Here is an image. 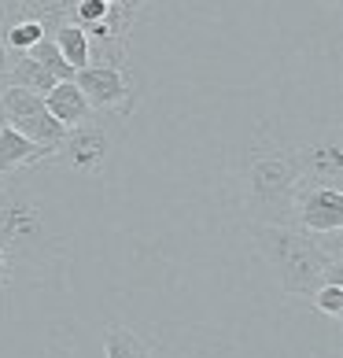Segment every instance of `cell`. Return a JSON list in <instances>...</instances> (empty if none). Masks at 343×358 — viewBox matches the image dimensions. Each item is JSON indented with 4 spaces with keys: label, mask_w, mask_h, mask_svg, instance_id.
Wrapping results in <instances>:
<instances>
[{
    "label": "cell",
    "mask_w": 343,
    "mask_h": 358,
    "mask_svg": "<svg viewBox=\"0 0 343 358\" xmlns=\"http://www.w3.org/2000/svg\"><path fill=\"white\" fill-rule=\"evenodd\" d=\"M52 148H41L30 137H22L19 129L0 126V178L19 174V170H34V166H48L52 163Z\"/></svg>",
    "instance_id": "9"
},
{
    "label": "cell",
    "mask_w": 343,
    "mask_h": 358,
    "mask_svg": "<svg viewBox=\"0 0 343 358\" xmlns=\"http://www.w3.org/2000/svg\"><path fill=\"white\" fill-rule=\"evenodd\" d=\"M8 281H11V266H8L4 251H0V285H8Z\"/></svg>",
    "instance_id": "20"
},
{
    "label": "cell",
    "mask_w": 343,
    "mask_h": 358,
    "mask_svg": "<svg viewBox=\"0 0 343 358\" xmlns=\"http://www.w3.org/2000/svg\"><path fill=\"white\" fill-rule=\"evenodd\" d=\"M0 108H4V118L11 129H19L22 137H30L41 148H59V141L67 137V126H59L56 118L45 111V100L30 89L19 85H4L0 89Z\"/></svg>",
    "instance_id": "6"
},
{
    "label": "cell",
    "mask_w": 343,
    "mask_h": 358,
    "mask_svg": "<svg viewBox=\"0 0 343 358\" xmlns=\"http://www.w3.org/2000/svg\"><path fill=\"white\" fill-rule=\"evenodd\" d=\"M314 236V244H318V251L333 262V266H340L343 262V233L333 229V233H310Z\"/></svg>",
    "instance_id": "17"
},
{
    "label": "cell",
    "mask_w": 343,
    "mask_h": 358,
    "mask_svg": "<svg viewBox=\"0 0 343 358\" xmlns=\"http://www.w3.org/2000/svg\"><path fill=\"white\" fill-rule=\"evenodd\" d=\"M295 192L299 163L295 148L277 137V129L262 122L244 155L240 170V210L247 229L251 225H295Z\"/></svg>",
    "instance_id": "2"
},
{
    "label": "cell",
    "mask_w": 343,
    "mask_h": 358,
    "mask_svg": "<svg viewBox=\"0 0 343 358\" xmlns=\"http://www.w3.org/2000/svg\"><path fill=\"white\" fill-rule=\"evenodd\" d=\"M74 85L82 89V96L89 100L92 115H103V118H129L137 108V85H133V74L129 67H85L74 74Z\"/></svg>",
    "instance_id": "5"
},
{
    "label": "cell",
    "mask_w": 343,
    "mask_h": 358,
    "mask_svg": "<svg viewBox=\"0 0 343 358\" xmlns=\"http://www.w3.org/2000/svg\"><path fill=\"white\" fill-rule=\"evenodd\" d=\"M103 4H115V0H103Z\"/></svg>",
    "instance_id": "21"
},
{
    "label": "cell",
    "mask_w": 343,
    "mask_h": 358,
    "mask_svg": "<svg viewBox=\"0 0 343 358\" xmlns=\"http://www.w3.org/2000/svg\"><path fill=\"white\" fill-rule=\"evenodd\" d=\"M8 85H19V89H30V92H37V96H45V92L56 85V78L45 71V63H37L30 52H26V56H19L15 63H11Z\"/></svg>",
    "instance_id": "12"
},
{
    "label": "cell",
    "mask_w": 343,
    "mask_h": 358,
    "mask_svg": "<svg viewBox=\"0 0 343 358\" xmlns=\"http://www.w3.org/2000/svg\"><path fill=\"white\" fill-rule=\"evenodd\" d=\"M295 225L302 233H333L343 229V192L299 185L295 192Z\"/></svg>",
    "instance_id": "8"
},
{
    "label": "cell",
    "mask_w": 343,
    "mask_h": 358,
    "mask_svg": "<svg viewBox=\"0 0 343 358\" xmlns=\"http://www.w3.org/2000/svg\"><path fill=\"white\" fill-rule=\"evenodd\" d=\"M41 100H45V111L56 118L59 126H67V129H74V126H82V122L92 118L89 100L82 96V89H78L74 82H56Z\"/></svg>",
    "instance_id": "10"
},
{
    "label": "cell",
    "mask_w": 343,
    "mask_h": 358,
    "mask_svg": "<svg viewBox=\"0 0 343 358\" xmlns=\"http://www.w3.org/2000/svg\"><path fill=\"white\" fill-rule=\"evenodd\" d=\"M148 4H152V0H115V8L122 11L129 22H137V19H140V11L148 8Z\"/></svg>",
    "instance_id": "18"
},
{
    "label": "cell",
    "mask_w": 343,
    "mask_h": 358,
    "mask_svg": "<svg viewBox=\"0 0 343 358\" xmlns=\"http://www.w3.org/2000/svg\"><path fill=\"white\" fill-rule=\"evenodd\" d=\"M258 255L270 262V270L277 273L284 296L310 299L321 285H343L340 266H333L310 233H302L299 225H251Z\"/></svg>",
    "instance_id": "3"
},
{
    "label": "cell",
    "mask_w": 343,
    "mask_h": 358,
    "mask_svg": "<svg viewBox=\"0 0 343 358\" xmlns=\"http://www.w3.org/2000/svg\"><path fill=\"white\" fill-rule=\"evenodd\" d=\"M71 248V225L63 200L45 181V166L0 178V251L8 266L30 281H48L63 270Z\"/></svg>",
    "instance_id": "1"
},
{
    "label": "cell",
    "mask_w": 343,
    "mask_h": 358,
    "mask_svg": "<svg viewBox=\"0 0 343 358\" xmlns=\"http://www.w3.org/2000/svg\"><path fill=\"white\" fill-rule=\"evenodd\" d=\"M22 4H26V0H0V19H4V26H8L11 19H19Z\"/></svg>",
    "instance_id": "19"
},
{
    "label": "cell",
    "mask_w": 343,
    "mask_h": 358,
    "mask_svg": "<svg viewBox=\"0 0 343 358\" xmlns=\"http://www.w3.org/2000/svg\"><path fill=\"white\" fill-rule=\"evenodd\" d=\"M41 37H45V30L37 22H30V19H11L4 30H0V41L15 52V56H26V52L41 41Z\"/></svg>",
    "instance_id": "14"
},
{
    "label": "cell",
    "mask_w": 343,
    "mask_h": 358,
    "mask_svg": "<svg viewBox=\"0 0 343 358\" xmlns=\"http://www.w3.org/2000/svg\"><path fill=\"white\" fill-rule=\"evenodd\" d=\"M52 41H56L59 56H63V63H67L71 71H85L89 67V37L78 30L74 22H63L59 34L52 37Z\"/></svg>",
    "instance_id": "13"
},
{
    "label": "cell",
    "mask_w": 343,
    "mask_h": 358,
    "mask_svg": "<svg viewBox=\"0 0 343 358\" xmlns=\"http://www.w3.org/2000/svg\"><path fill=\"white\" fill-rule=\"evenodd\" d=\"M295 163H299V185H314V189H340L343 192V148H340V134H336V129H333V137H328V141L295 148Z\"/></svg>",
    "instance_id": "7"
},
{
    "label": "cell",
    "mask_w": 343,
    "mask_h": 358,
    "mask_svg": "<svg viewBox=\"0 0 343 358\" xmlns=\"http://www.w3.org/2000/svg\"><path fill=\"white\" fill-rule=\"evenodd\" d=\"M310 299H314V307H318L321 314H328L333 322L343 314V285H321Z\"/></svg>",
    "instance_id": "16"
},
{
    "label": "cell",
    "mask_w": 343,
    "mask_h": 358,
    "mask_svg": "<svg viewBox=\"0 0 343 358\" xmlns=\"http://www.w3.org/2000/svg\"><path fill=\"white\" fill-rule=\"evenodd\" d=\"M30 56H34L37 63H45V71L56 78V82H74L78 71H71L67 63H63V56H59V48H56V41H52V37H41V41L30 48Z\"/></svg>",
    "instance_id": "15"
},
{
    "label": "cell",
    "mask_w": 343,
    "mask_h": 358,
    "mask_svg": "<svg viewBox=\"0 0 343 358\" xmlns=\"http://www.w3.org/2000/svg\"><path fill=\"white\" fill-rule=\"evenodd\" d=\"M111 152H115V137L108 129V118L92 115L89 122L67 129V137L59 141V148H56L48 166H59L74 178H100Z\"/></svg>",
    "instance_id": "4"
},
{
    "label": "cell",
    "mask_w": 343,
    "mask_h": 358,
    "mask_svg": "<svg viewBox=\"0 0 343 358\" xmlns=\"http://www.w3.org/2000/svg\"><path fill=\"white\" fill-rule=\"evenodd\" d=\"M328 4H336V0H328Z\"/></svg>",
    "instance_id": "23"
},
{
    "label": "cell",
    "mask_w": 343,
    "mask_h": 358,
    "mask_svg": "<svg viewBox=\"0 0 343 358\" xmlns=\"http://www.w3.org/2000/svg\"><path fill=\"white\" fill-rule=\"evenodd\" d=\"M155 340H144L137 329L122 322L103 325V358H155Z\"/></svg>",
    "instance_id": "11"
},
{
    "label": "cell",
    "mask_w": 343,
    "mask_h": 358,
    "mask_svg": "<svg viewBox=\"0 0 343 358\" xmlns=\"http://www.w3.org/2000/svg\"><path fill=\"white\" fill-rule=\"evenodd\" d=\"M0 30H4V19H0Z\"/></svg>",
    "instance_id": "22"
}]
</instances>
